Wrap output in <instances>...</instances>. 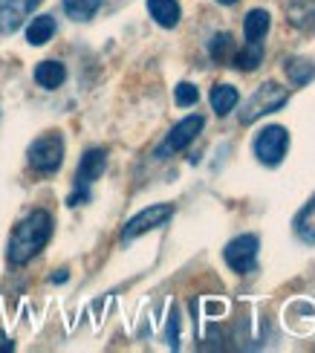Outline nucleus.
<instances>
[{
    "instance_id": "obj_1",
    "label": "nucleus",
    "mask_w": 315,
    "mask_h": 353,
    "mask_svg": "<svg viewBox=\"0 0 315 353\" xmlns=\"http://www.w3.org/2000/svg\"><path fill=\"white\" fill-rule=\"evenodd\" d=\"M50 238H52V217H50V212L38 209L32 214H26L21 223L14 226L6 255H9V261L14 263V267H21V263L32 261L41 249L50 243Z\"/></svg>"
},
{
    "instance_id": "obj_2",
    "label": "nucleus",
    "mask_w": 315,
    "mask_h": 353,
    "mask_svg": "<svg viewBox=\"0 0 315 353\" xmlns=\"http://www.w3.org/2000/svg\"><path fill=\"white\" fill-rule=\"evenodd\" d=\"M287 101H289V90H287V87H281L278 81H266V84H261L258 90L252 93V99L243 105V110H240V122H243V125H254L258 119H263V116L281 110Z\"/></svg>"
},
{
    "instance_id": "obj_3",
    "label": "nucleus",
    "mask_w": 315,
    "mask_h": 353,
    "mask_svg": "<svg viewBox=\"0 0 315 353\" xmlns=\"http://www.w3.org/2000/svg\"><path fill=\"white\" fill-rule=\"evenodd\" d=\"M26 159H29V165H32L35 171H41V174L58 171L64 163V137L55 134V130L52 134H43L41 139H35L32 145H29Z\"/></svg>"
},
{
    "instance_id": "obj_4",
    "label": "nucleus",
    "mask_w": 315,
    "mask_h": 353,
    "mask_svg": "<svg viewBox=\"0 0 315 353\" xmlns=\"http://www.w3.org/2000/svg\"><path fill=\"white\" fill-rule=\"evenodd\" d=\"M174 217V205L171 203H156V205H148V209H142L139 214H133L125 229H122V241H136L142 238V234L154 232L159 226H165L168 220Z\"/></svg>"
},
{
    "instance_id": "obj_5",
    "label": "nucleus",
    "mask_w": 315,
    "mask_h": 353,
    "mask_svg": "<svg viewBox=\"0 0 315 353\" xmlns=\"http://www.w3.org/2000/svg\"><path fill=\"white\" fill-rule=\"evenodd\" d=\"M252 148L263 165H281V159L287 157V148H289V134L281 125H269L254 137Z\"/></svg>"
},
{
    "instance_id": "obj_6",
    "label": "nucleus",
    "mask_w": 315,
    "mask_h": 353,
    "mask_svg": "<svg viewBox=\"0 0 315 353\" xmlns=\"http://www.w3.org/2000/svg\"><path fill=\"white\" fill-rule=\"evenodd\" d=\"M203 125H205L203 116H185L183 122H176V125L171 128V134L165 137V142L156 148V159H168L171 154L188 148V145L197 139V134L203 130Z\"/></svg>"
},
{
    "instance_id": "obj_7",
    "label": "nucleus",
    "mask_w": 315,
    "mask_h": 353,
    "mask_svg": "<svg viewBox=\"0 0 315 353\" xmlns=\"http://www.w3.org/2000/svg\"><path fill=\"white\" fill-rule=\"evenodd\" d=\"M258 249H261V241L258 234H240V238H234L226 252H223V258H226V263L234 270V272H252L254 263H258Z\"/></svg>"
},
{
    "instance_id": "obj_8",
    "label": "nucleus",
    "mask_w": 315,
    "mask_h": 353,
    "mask_svg": "<svg viewBox=\"0 0 315 353\" xmlns=\"http://www.w3.org/2000/svg\"><path fill=\"white\" fill-rule=\"evenodd\" d=\"M41 3L43 0H0V32L3 35L18 32L26 21V14Z\"/></svg>"
},
{
    "instance_id": "obj_9",
    "label": "nucleus",
    "mask_w": 315,
    "mask_h": 353,
    "mask_svg": "<svg viewBox=\"0 0 315 353\" xmlns=\"http://www.w3.org/2000/svg\"><path fill=\"white\" fill-rule=\"evenodd\" d=\"M104 168H108V151L104 148H90L81 157L79 171H76V191H90V185H93L104 174Z\"/></svg>"
},
{
    "instance_id": "obj_10",
    "label": "nucleus",
    "mask_w": 315,
    "mask_h": 353,
    "mask_svg": "<svg viewBox=\"0 0 315 353\" xmlns=\"http://www.w3.org/2000/svg\"><path fill=\"white\" fill-rule=\"evenodd\" d=\"M148 12H151V18L165 29H174L179 23V18H183L176 0H148Z\"/></svg>"
},
{
    "instance_id": "obj_11",
    "label": "nucleus",
    "mask_w": 315,
    "mask_h": 353,
    "mask_svg": "<svg viewBox=\"0 0 315 353\" xmlns=\"http://www.w3.org/2000/svg\"><path fill=\"white\" fill-rule=\"evenodd\" d=\"M67 79V67L61 61H41L35 67V81L43 87V90H58Z\"/></svg>"
},
{
    "instance_id": "obj_12",
    "label": "nucleus",
    "mask_w": 315,
    "mask_h": 353,
    "mask_svg": "<svg viewBox=\"0 0 315 353\" xmlns=\"http://www.w3.org/2000/svg\"><path fill=\"white\" fill-rule=\"evenodd\" d=\"M269 26H272V14L266 9H252L246 14V23H243L246 43H261V38L269 32Z\"/></svg>"
},
{
    "instance_id": "obj_13",
    "label": "nucleus",
    "mask_w": 315,
    "mask_h": 353,
    "mask_svg": "<svg viewBox=\"0 0 315 353\" xmlns=\"http://www.w3.org/2000/svg\"><path fill=\"white\" fill-rule=\"evenodd\" d=\"M52 35H55V18L52 14H38V18L26 26V41L32 43V47H43Z\"/></svg>"
},
{
    "instance_id": "obj_14",
    "label": "nucleus",
    "mask_w": 315,
    "mask_h": 353,
    "mask_svg": "<svg viewBox=\"0 0 315 353\" xmlns=\"http://www.w3.org/2000/svg\"><path fill=\"white\" fill-rule=\"evenodd\" d=\"M237 101H240V93L234 90L232 84H217L212 87V110L217 116H229L234 108H237Z\"/></svg>"
},
{
    "instance_id": "obj_15",
    "label": "nucleus",
    "mask_w": 315,
    "mask_h": 353,
    "mask_svg": "<svg viewBox=\"0 0 315 353\" xmlns=\"http://www.w3.org/2000/svg\"><path fill=\"white\" fill-rule=\"evenodd\" d=\"M283 70H287V76L295 87H304L307 81L315 79V64L312 61H301V58H292V61L283 64Z\"/></svg>"
},
{
    "instance_id": "obj_16",
    "label": "nucleus",
    "mask_w": 315,
    "mask_h": 353,
    "mask_svg": "<svg viewBox=\"0 0 315 353\" xmlns=\"http://www.w3.org/2000/svg\"><path fill=\"white\" fill-rule=\"evenodd\" d=\"M104 0H64V12L72 21H90L101 9Z\"/></svg>"
},
{
    "instance_id": "obj_17",
    "label": "nucleus",
    "mask_w": 315,
    "mask_h": 353,
    "mask_svg": "<svg viewBox=\"0 0 315 353\" xmlns=\"http://www.w3.org/2000/svg\"><path fill=\"white\" fill-rule=\"evenodd\" d=\"M261 61H263V43H246L243 52H237V55H234V67H237V70H243V72L258 70Z\"/></svg>"
},
{
    "instance_id": "obj_18",
    "label": "nucleus",
    "mask_w": 315,
    "mask_h": 353,
    "mask_svg": "<svg viewBox=\"0 0 315 353\" xmlns=\"http://www.w3.org/2000/svg\"><path fill=\"white\" fill-rule=\"evenodd\" d=\"M295 232L304 243H315V200L295 217Z\"/></svg>"
},
{
    "instance_id": "obj_19",
    "label": "nucleus",
    "mask_w": 315,
    "mask_h": 353,
    "mask_svg": "<svg viewBox=\"0 0 315 353\" xmlns=\"http://www.w3.org/2000/svg\"><path fill=\"white\" fill-rule=\"evenodd\" d=\"M174 99H176V105H179V108H191V105H197L200 90H197V87H194L191 81H183V84H176Z\"/></svg>"
},
{
    "instance_id": "obj_20",
    "label": "nucleus",
    "mask_w": 315,
    "mask_h": 353,
    "mask_svg": "<svg viewBox=\"0 0 315 353\" xmlns=\"http://www.w3.org/2000/svg\"><path fill=\"white\" fill-rule=\"evenodd\" d=\"M229 47H232V35L223 32V35H214V38H212V43H208V52H212L214 61H220V58L226 55Z\"/></svg>"
},
{
    "instance_id": "obj_21",
    "label": "nucleus",
    "mask_w": 315,
    "mask_h": 353,
    "mask_svg": "<svg viewBox=\"0 0 315 353\" xmlns=\"http://www.w3.org/2000/svg\"><path fill=\"white\" fill-rule=\"evenodd\" d=\"M168 345L174 350L179 347V316H176V307L171 310V319H168Z\"/></svg>"
},
{
    "instance_id": "obj_22",
    "label": "nucleus",
    "mask_w": 315,
    "mask_h": 353,
    "mask_svg": "<svg viewBox=\"0 0 315 353\" xmlns=\"http://www.w3.org/2000/svg\"><path fill=\"white\" fill-rule=\"evenodd\" d=\"M0 350H14V342L9 339V336H6L3 330H0Z\"/></svg>"
},
{
    "instance_id": "obj_23",
    "label": "nucleus",
    "mask_w": 315,
    "mask_h": 353,
    "mask_svg": "<svg viewBox=\"0 0 315 353\" xmlns=\"http://www.w3.org/2000/svg\"><path fill=\"white\" fill-rule=\"evenodd\" d=\"M52 281H55V284H64V281H67V270H58V272L52 275Z\"/></svg>"
},
{
    "instance_id": "obj_24",
    "label": "nucleus",
    "mask_w": 315,
    "mask_h": 353,
    "mask_svg": "<svg viewBox=\"0 0 315 353\" xmlns=\"http://www.w3.org/2000/svg\"><path fill=\"white\" fill-rule=\"evenodd\" d=\"M217 3H223V6H234L237 0H217Z\"/></svg>"
}]
</instances>
